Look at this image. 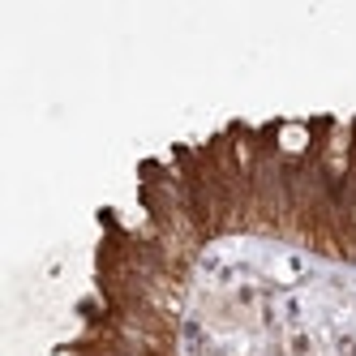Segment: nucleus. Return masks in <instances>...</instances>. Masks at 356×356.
<instances>
[{
  "label": "nucleus",
  "instance_id": "f257e3e1",
  "mask_svg": "<svg viewBox=\"0 0 356 356\" xmlns=\"http://www.w3.org/2000/svg\"><path fill=\"white\" fill-rule=\"evenodd\" d=\"M275 146L284 150V155H305V150L314 146V134H309V124H300V120H288V124H279V129H275Z\"/></svg>",
  "mask_w": 356,
  "mask_h": 356
}]
</instances>
